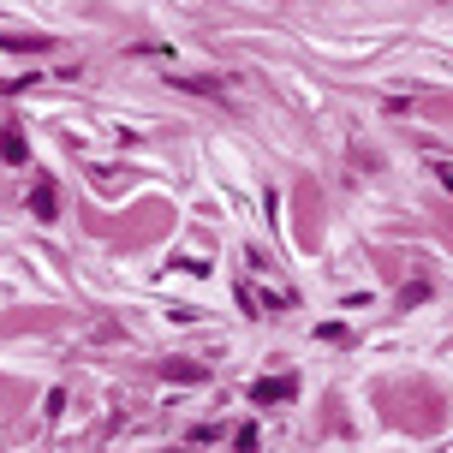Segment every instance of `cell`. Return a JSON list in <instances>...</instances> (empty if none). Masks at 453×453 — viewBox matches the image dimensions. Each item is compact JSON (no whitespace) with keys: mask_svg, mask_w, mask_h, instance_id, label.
I'll return each instance as SVG.
<instances>
[{"mask_svg":"<svg viewBox=\"0 0 453 453\" xmlns=\"http://www.w3.org/2000/svg\"><path fill=\"white\" fill-rule=\"evenodd\" d=\"M293 394H298L293 376H263V382H250V400H257V406H287Z\"/></svg>","mask_w":453,"mask_h":453,"instance_id":"cell-1","label":"cell"},{"mask_svg":"<svg viewBox=\"0 0 453 453\" xmlns=\"http://www.w3.org/2000/svg\"><path fill=\"white\" fill-rule=\"evenodd\" d=\"M30 215H36V221H54V215H60V191H54V180L30 185Z\"/></svg>","mask_w":453,"mask_h":453,"instance_id":"cell-2","label":"cell"},{"mask_svg":"<svg viewBox=\"0 0 453 453\" xmlns=\"http://www.w3.org/2000/svg\"><path fill=\"white\" fill-rule=\"evenodd\" d=\"M0 161H12V167H24V161H30V143H24L19 126H6V132H0Z\"/></svg>","mask_w":453,"mask_h":453,"instance_id":"cell-3","label":"cell"},{"mask_svg":"<svg viewBox=\"0 0 453 453\" xmlns=\"http://www.w3.org/2000/svg\"><path fill=\"white\" fill-rule=\"evenodd\" d=\"M161 376H167V382H209V370H203V364H191V358H167V364H161Z\"/></svg>","mask_w":453,"mask_h":453,"instance_id":"cell-4","label":"cell"},{"mask_svg":"<svg viewBox=\"0 0 453 453\" xmlns=\"http://www.w3.org/2000/svg\"><path fill=\"white\" fill-rule=\"evenodd\" d=\"M233 448H257V424H239L233 430Z\"/></svg>","mask_w":453,"mask_h":453,"instance_id":"cell-5","label":"cell"}]
</instances>
